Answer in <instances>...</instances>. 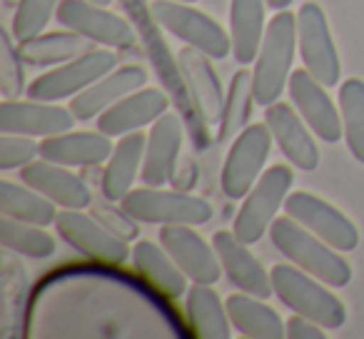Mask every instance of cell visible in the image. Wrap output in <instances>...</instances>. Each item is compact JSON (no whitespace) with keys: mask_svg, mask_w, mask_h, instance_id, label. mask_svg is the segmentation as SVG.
I'll return each mask as SVG.
<instances>
[{"mask_svg":"<svg viewBox=\"0 0 364 339\" xmlns=\"http://www.w3.org/2000/svg\"><path fill=\"white\" fill-rule=\"evenodd\" d=\"M117 68V53L105 48H95L82 55L73 58V60L63 63L60 68L43 72L41 77L28 85V97L43 102H60L65 97H75L85 87H90L102 75L112 72Z\"/></svg>","mask_w":364,"mask_h":339,"instance_id":"cell-7","label":"cell"},{"mask_svg":"<svg viewBox=\"0 0 364 339\" xmlns=\"http://www.w3.org/2000/svg\"><path fill=\"white\" fill-rule=\"evenodd\" d=\"M55 18L63 28L80 33L90 43L107 48H132L137 43V33L130 23L117 13L107 11L90 0H60Z\"/></svg>","mask_w":364,"mask_h":339,"instance_id":"cell-9","label":"cell"},{"mask_svg":"<svg viewBox=\"0 0 364 339\" xmlns=\"http://www.w3.org/2000/svg\"><path fill=\"white\" fill-rule=\"evenodd\" d=\"M267 0H232L230 3V38L232 55L240 65H252L264 41V11Z\"/></svg>","mask_w":364,"mask_h":339,"instance_id":"cell-26","label":"cell"},{"mask_svg":"<svg viewBox=\"0 0 364 339\" xmlns=\"http://www.w3.org/2000/svg\"><path fill=\"white\" fill-rule=\"evenodd\" d=\"M213 58L203 50L188 45L177 53V68L188 85V92L195 102V110L203 117L205 125H218L225 112V92L220 77L213 68Z\"/></svg>","mask_w":364,"mask_h":339,"instance_id":"cell-17","label":"cell"},{"mask_svg":"<svg viewBox=\"0 0 364 339\" xmlns=\"http://www.w3.org/2000/svg\"><path fill=\"white\" fill-rule=\"evenodd\" d=\"M188 317L195 332L203 339H230L232 322H230L228 304L220 299L213 284H193L188 289Z\"/></svg>","mask_w":364,"mask_h":339,"instance_id":"cell-28","label":"cell"},{"mask_svg":"<svg viewBox=\"0 0 364 339\" xmlns=\"http://www.w3.org/2000/svg\"><path fill=\"white\" fill-rule=\"evenodd\" d=\"M213 244L218 249V257L223 262L225 274L230 277V282L235 287H240L242 292L255 294V297H272V274L262 267L257 257L250 252V244L235 235V230H218L213 235Z\"/></svg>","mask_w":364,"mask_h":339,"instance_id":"cell-19","label":"cell"},{"mask_svg":"<svg viewBox=\"0 0 364 339\" xmlns=\"http://www.w3.org/2000/svg\"><path fill=\"white\" fill-rule=\"evenodd\" d=\"M339 115H342L344 142L352 157L364 165V80L347 77L339 85Z\"/></svg>","mask_w":364,"mask_h":339,"instance_id":"cell-32","label":"cell"},{"mask_svg":"<svg viewBox=\"0 0 364 339\" xmlns=\"http://www.w3.org/2000/svg\"><path fill=\"white\" fill-rule=\"evenodd\" d=\"M160 244L193 284H215L225 272L215 244H208L193 225H162Z\"/></svg>","mask_w":364,"mask_h":339,"instance_id":"cell-14","label":"cell"},{"mask_svg":"<svg viewBox=\"0 0 364 339\" xmlns=\"http://www.w3.org/2000/svg\"><path fill=\"white\" fill-rule=\"evenodd\" d=\"M77 117L70 107L43 100H3L0 102V132H16L28 137H50L73 130Z\"/></svg>","mask_w":364,"mask_h":339,"instance_id":"cell-15","label":"cell"},{"mask_svg":"<svg viewBox=\"0 0 364 339\" xmlns=\"http://www.w3.org/2000/svg\"><path fill=\"white\" fill-rule=\"evenodd\" d=\"M90 3H97V6H110V3H112V0H90Z\"/></svg>","mask_w":364,"mask_h":339,"instance_id":"cell-39","label":"cell"},{"mask_svg":"<svg viewBox=\"0 0 364 339\" xmlns=\"http://www.w3.org/2000/svg\"><path fill=\"white\" fill-rule=\"evenodd\" d=\"M294 183L292 167L272 165L262 173V178L255 183V188L245 195V203L235 217V235L242 242L255 244L269 232L272 222L277 220L279 208H284V200Z\"/></svg>","mask_w":364,"mask_h":339,"instance_id":"cell-6","label":"cell"},{"mask_svg":"<svg viewBox=\"0 0 364 339\" xmlns=\"http://www.w3.org/2000/svg\"><path fill=\"white\" fill-rule=\"evenodd\" d=\"M0 242L3 247L33 259H48L58 249L55 237L46 232L41 225H28L21 220L6 217V215L0 217Z\"/></svg>","mask_w":364,"mask_h":339,"instance_id":"cell-33","label":"cell"},{"mask_svg":"<svg viewBox=\"0 0 364 339\" xmlns=\"http://www.w3.org/2000/svg\"><path fill=\"white\" fill-rule=\"evenodd\" d=\"M267 6L272 8V11H287V8L292 6V0H267Z\"/></svg>","mask_w":364,"mask_h":339,"instance_id":"cell-38","label":"cell"},{"mask_svg":"<svg viewBox=\"0 0 364 339\" xmlns=\"http://www.w3.org/2000/svg\"><path fill=\"white\" fill-rule=\"evenodd\" d=\"M28 65L18 50V41L11 31H3V53H0V90L8 100H18L23 92H28L26 70Z\"/></svg>","mask_w":364,"mask_h":339,"instance_id":"cell-35","label":"cell"},{"mask_svg":"<svg viewBox=\"0 0 364 339\" xmlns=\"http://www.w3.org/2000/svg\"><path fill=\"white\" fill-rule=\"evenodd\" d=\"M180 3H198V0H180Z\"/></svg>","mask_w":364,"mask_h":339,"instance_id":"cell-41","label":"cell"},{"mask_svg":"<svg viewBox=\"0 0 364 339\" xmlns=\"http://www.w3.org/2000/svg\"><path fill=\"white\" fill-rule=\"evenodd\" d=\"M284 212L292 220H297L299 225L314 232L317 237H322L327 244H332L339 252H352L359 244V230L354 227V222L342 212L339 208H334L332 203L317 198L312 193H289L284 200Z\"/></svg>","mask_w":364,"mask_h":339,"instance_id":"cell-11","label":"cell"},{"mask_svg":"<svg viewBox=\"0 0 364 339\" xmlns=\"http://www.w3.org/2000/svg\"><path fill=\"white\" fill-rule=\"evenodd\" d=\"M170 107V97L160 87H140L130 92L102 115H97V130L110 137H122L127 132L142 130L162 117Z\"/></svg>","mask_w":364,"mask_h":339,"instance_id":"cell-20","label":"cell"},{"mask_svg":"<svg viewBox=\"0 0 364 339\" xmlns=\"http://www.w3.org/2000/svg\"><path fill=\"white\" fill-rule=\"evenodd\" d=\"M297 45V16L292 11H277L267 23L252 70L255 100L259 107L272 105L274 100H279L282 90H287Z\"/></svg>","mask_w":364,"mask_h":339,"instance_id":"cell-2","label":"cell"},{"mask_svg":"<svg viewBox=\"0 0 364 339\" xmlns=\"http://www.w3.org/2000/svg\"><path fill=\"white\" fill-rule=\"evenodd\" d=\"M228 314L232 327L240 334L250 339H282L287 337V324L279 319L269 304L262 302V297H255L247 292H235L228 297Z\"/></svg>","mask_w":364,"mask_h":339,"instance_id":"cell-27","label":"cell"},{"mask_svg":"<svg viewBox=\"0 0 364 339\" xmlns=\"http://www.w3.org/2000/svg\"><path fill=\"white\" fill-rule=\"evenodd\" d=\"M147 137L142 130L127 132L112 150L107 160L105 173H102V198L107 203H120L135 185L137 175L142 173V160H145Z\"/></svg>","mask_w":364,"mask_h":339,"instance_id":"cell-24","label":"cell"},{"mask_svg":"<svg viewBox=\"0 0 364 339\" xmlns=\"http://www.w3.org/2000/svg\"><path fill=\"white\" fill-rule=\"evenodd\" d=\"M269 240H272V247H277L289 262L314 274L329 287H347L352 282V267L342 257V252L309 232L289 215L274 220L269 227Z\"/></svg>","mask_w":364,"mask_h":339,"instance_id":"cell-1","label":"cell"},{"mask_svg":"<svg viewBox=\"0 0 364 339\" xmlns=\"http://www.w3.org/2000/svg\"><path fill=\"white\" fill-rule=\"evenodd\" d=\"M297 41L302 63L322 85H339L342 60L329 31L327 16L317 3H304L297 13Z\"/></svg>","mask_w":364,"mask_h":339,"instance_id":"cell-10","label":"cell"},{"mask_svg":"<svg viewBox=\"0 0 364 339\" xmlns=\"http://www.w3.org/2000/svg\"><path fill=\"white\" fill-rule=\"evenodd\" d=\"M147 82V70L140 65H122L115 68L112 72L102 75L100 80H95L90 87H85L82 92H77L70 102L73 115L80 122L92 120V117L102 115L107 107H112L117 100H122L130 92L145 87Z\"/></svg>","mask_w":364,"mask_h":339,"instance_id":"cell-22","label":"cell"},{"mask_svg":"<svg viewBox=\"0 0 364 339\" xmlns=\"http://www.w3.org/2000/svg\"><path fill=\"white\" fill-rule=\"evenodd\" d=\"M272 132L264 125H247L230 145L223 165V193L230 200H242L264 173L272 150Z\"/></svg>","mask_w":364,"mask_h":339,"instance_id":"cell-8","label":"cell"},{"mask_svg":"<svg viewBox=\"0 0 364 339\" xmlns=\"http://www.w3.org/2000/svg\"><path fill=\"white\" fill-rule=\"evenodd\" d=\"M152 21L165 28L170 36L182 41L185 45H193L210 55L213 60H223L232 53V38L208 13L193 8V3L180 0H155L150 6Z\"/></svg>","mask_w":364,"mask_h":339,"instance_id":"cell-5","label":"cell"},{"mask_svg":"<svg viewBox=\"0 0 364 339\" xmlns=\"http://www.w3.org/2000/svg\"><path fill=\"white\" fill-rule=\"evenodd\" d=\"M327 85L317 80L307 68H297L292 70L287 82V92L292 105L297 107V112L304 117L312 132L322 142H339L344 137L342 127V115L339 107H334L332 97L324 90Z\"/></svg>","mask_w":364,"mask_h":339,"instance_id":"cell-13","label":"cell"},{"mask_svg":"<svg viewBox=\"0 0 364 339\" xmlns=\"http://www.w3.org/2000/svg\"><path fill=\"white\" fill-rule=\"evenodd\" d=\"M132 267L137 269L140 277L147 279V284L157 289L160 294L170 299H177L190 289L188 274L177 267L175 259L167 254L162 244L152 242V240H140L132 247Z\"/></svg>","mask_w":364,"mask_h":339,"instance_id":"cell-25","label":"cell"},{"mask_svg":"<svg viewBox=\"0 0 364 339\" xmlns=\"http://www.w3.org/2000/svg\"><path fill=\"white\" fill-rule=\"evenodd\" d=\"M6 6H18V0H6Z\"/></svg>","mask_w":364,"mask_h":339,"instance_id":"cell-40","label":"cell"},{"mask_svg":"<svg viewBox=\"0 0 364 339\" xmlns=\"http://www.w3.org/2000/svg\"><path fill=\"white\" fill-rule=\"evenodd\" d=\"M287 337L289 339H324L327 334H324L322 324L292 312V317H289V322H287Z\"/></svg>","mask_w":364,"mask_h":339,"instance_id":"cell-37","label":"cell"},{"mask_svg":"<svg viewBox=\"0 0 364 339\" xmlns=\"http://www.w3.org/2000/svg\"><path fill=\"white\" fill-rule=\"evenodd\" d=\"M272 287L274 297L292 309L294 314L322 324L324 329H339L347 322V307L342 299L324 287L322 279L304 272L297 264H274L272 267Z\"/></svg>","mask_w":364,"mask_h":339,"instance_id":"cell-3","label":"cell"},{"mask_svg":"<svg viewBox=\"0 0 364 339\" xmlns=\"http://www.w3.org/2000/svg\"><path fill=\"white\" fill-rule=\"evenodd\" d=\"M255 102L257 100H255L252 70H247V68L242 65L232 75L228 97H225V112H223V120H220V132H218L220 142L235 140V137L247 127V120H250V115H252Z\"/></svg>","mask_w":364,"mask_h":339,"instance_id":"cell-31","label":"cell"},{"mask_svg":"<svg viewBox=\"0 0 364 339\" xmlns=\"http://www.w3.org/2000/svg\"><path fill=\"white\" fill-rule=\"evenodd\" d=\"M120 210H125L132 222L142 225H205L213 220V205L198 195L182 190L145 188L130 190L120 200Z\"/></svg>","mask_w":364,"mask_h":339,"instance_id":"cell-4","label":"cell"},{"mask_svg":"<svg viewBox=\"0 0 364 339\" xmlns=\"http://www.w3.org/2000/svg\"><path fill=\"white\" fill-rule=\"evenodd\" d=\"M264 122H267L269 132H272L282 155L292 162V167H299L302 173L317 170L319 147L314 142L312 127L304 122V117L297 112V107L287 105L282 100H274L272 105L264 107Z\"/></svg>","mask_w":364,"mask_h":339,"instance_id":"cell-16","label":"cell"},{"mask_svg":"<svg viewBox=\"0 0 364 339\" xmlns=\"http://www.w3.org/2000/svg\"><path fill=\"white\" fill-rule=\"evenodd\" d=\"M182 150V120L180 115L167 110L157 117L150 127L145 145V160H142L140 180L150 188H165L175 180L177 160Z\"/></svg>","mask_w":364,"mask_h":339,"instance_id":"cell-18","label":"cell"},{"mask_svg":"<svg viewBox=\"0 0 364 339\" xmlns=\"http://www.w3.org/2000/svg\"><path fill=\"white\" fill-rule=\"evenodd\" d=\"M58 205L31 185H18L11 180H0V212L6 217L21 220L28 225L48 227L58 220Z\"/></svg>","mask_w":364,"mask_h":339,"instance_id":"cell-30","label":"cell"},{"mask_svg":"<svg viewBox=\"0 0 364 339\" xmlns=\"http://www.w3.org/2000/svg\"><path fill=\"white\" fill-rule=\"evenodd\" d=\"M90 48V41L82 38L80 33L73 31H58V33H41L26 43H18L23 60L33 68H48V65H63L73 58L82 55Z\"/></svg>","mask_w":364,"mask_h":339,"instance_id":"cell-29","label":"cell"},{"mask_svg":"<svg viewBox=\"0 0 364 339\" xmlns=\"http://www.w3.org/2000/svg\"><path fill=\"white\" fill-rule=\"evenodd\" d=\"M115 145L110 142V135L100 130H68L60 135L43 137L41 157L43 160L58 162L65 167H97L105 160H110Z\"/></svg>","mask_w":364,"mask_h":339,"instance_id":"cell-23","label":"cell"},{"mask_svg":"<svg viewBox=\"0 0 364 339\" xmlns=\"http://www.w3.org/2000/svg\"><path fill=\"white\" fill-rule=\"evenodd\" d=\"M55 230L60 240H65L73 249L97 262L122 264L132 257V249L127 247L125 237L110 230L105 222H97L95 217L85 215L82 210H63L58 212Z\"/></svg>","mask_w":364,"mask_h":339,"instance_id":"cell-12","label":"cell"},{"mask_svg":"<svg viewBox=\"0 0 364 339\" xmlns=\"http://www.w3.org/2000/svg\"><path fill=\"white\" fill-rule=\"evenodd\" d=\"M41 155V145L28 135H16V132H3L0 135V170H18V167L31 165Z\"/></svg>","mask_w":364,"mask_h":339,"instance_id":"cell-36","label":"cell"},{"mask_svg":"<svg viewBox=\"0 0 364 339\" xmlns=\"http://www.w3.org/2000/svg\"><path fill=\"white\" fill-rule=\"evenodd\" d=\"M21 180L63 210H85L92 203L90 188L75 173H70L65 165L43 160V157L21 167Z\"/></svg>","mask_w":364,"mask_h":339,"instance_id":"cell-21","label":"cell"},{"mask_svg":"<svg viewBox=\"0 0 364 339\" xmlns=\"http://www.w3.org/2000/svg\"><path fill=\"white\" fill-rule=\"evenodd\" d=\"M58 6H60V0H18L11 26L16 41L26 43L31 38L41 36L50 23V18L55 16Z\"/></svg>","mask_w":364,"mask_h":339,"instance_id":"cell-34","label":"cell"}]
</instances>
